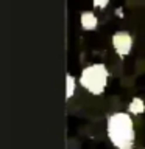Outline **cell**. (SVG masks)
<instances>
[{
	"instance_id": "1",
	"label": "cell",
	"mask_w": 145,
	"mask_h": 149,
	"mask_svg": "<svg viewBox=\"0 0 145 149\" xmlns=\"http://www.w3.org/2000/svg\"><path fill=\"white\" fill-rule=\"evenodd\" d=\"M106 135L115 149H133L136 143V129L130 112H114L108 116Z\"/></svg>"
},
{
	"instance_id": "2",
	"label": "cell",
	"mask_w": 145,
	"mask_h": 149,
	"mask_svg": "<svg viewBox=\"0 0 145 149\" xmlns=\"http://www.w3.org/2000/svg\"><path fill=\"white\" fill-rule=\"evenodd\" d=\"M109 81V70L103 62H95L84 67L80 73V86L94 96L103 95Z\"/></svg>"
},
{
	"instance_id": "3",
	"label": "cell",
	"mask_w": 145,
	"mask_h": 149,
	"mask_svg": "<svg viewBox=\"0 0 145 149\" xmlns=\"http://www.w3.org/2000/svg\"><path fill=\"white\" fill-rule=\"evenodd\" d=\"M111 44H112V48L120 58H125L131 53V48H133V36L130 34L128 31H115L112 34V39H111Z\"/></svg>"
},
{
	"instance_id": "4",
	"label": "cell",
	"mask_w": 145,
	"mask_h": 149,
	"mask_svg": "<svg viewBox=\"0 0 145 149\" xmlns=\"http://www.w3.org/2000/svg\"><path fill=\"white\" fill-rule=\"evenodd\" d=\"M80 23H81V28L86 31H94L98 26V17L95 13L92 11H84L80 16Z\"/></svg>"
},
{
	"instance_id": "5",
	"label": "cell",
	"mask_w": 145,
	"mask_h": 149,
	"mask_svg": "<svg viewBox=\"0 0 145 149\" xmlns=\"http://www.w3.org/2000/svg\"><path fill=\"white\" fill-rule=\"evenodd\" d=\"M128 112L131 115H142L145 112V101L139 96H134L128 104Z\"/></svg>"
},
{
	"instance_id": "6",
	"label": "cell",
	"mask_w": 145,
	"mask_h": 149,
	"mask_svg": "<svg viewBox=\"0 0 145 149\" xmlns=\"http://www.w3.org/2000/svg\"><path fill=\"white\" fill-rule=\"evenodd\" d=\"M77 92V79L70 73L65 74V100H70Z\"/></svg>"
},
{
	"instance_id": "7",
	"label": "cell",
	"mask_w": 145,
	"mask_h": 149,
	"mask_svg": "<svg viewBox=\"0 0 145 149\" xmlns=\"http://www.w3.org/2000/svg\"><path fill=\"white\" fill-rule=\"evenodd\" d=\"M108 3H109V0H94V6H95V8H100V9L106 8Z\"/></svg>"
}]
</instances>
